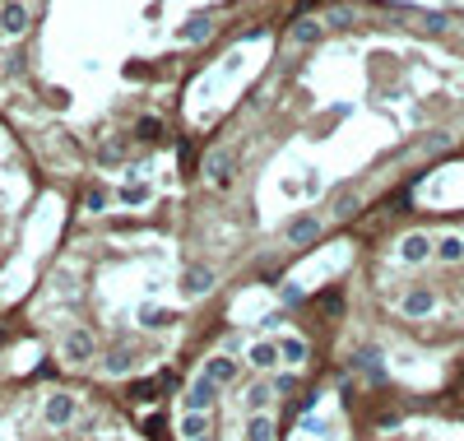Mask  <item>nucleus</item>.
I'll list each match as a JSON object with an SVG mask.
<instances>
[{
    "label": "nucleus",
    "instance_id": "1",
    "mask_svg": "<svg viewBox=\"0 0 464 441\" xmlns=\"http://www.w3.org/2000/svg\"><path fill=\"white\" fill-rule=\"evenodd\" d=\"M42 418L51 427H70L79 418V399L70 395V390H56V395H46V404H42Z\"/></svg>",
    "mask_w": 464,
    "mask_h": 441
},
{
    "label": "nucleus",
    "instance_id": "2",
    "mask_svg": "<svg viewBox=\"0 0 464 441\" xmlns=\"http://www.w3.org/2000/svg\"><path fill=\"white\" fill-rule=\"evenodd\" d=\"M200 172H204V182L214 186V191H228V186H232V149H214V153H204Z\"/></svg>",
    "mask_w": 464,
    "mask_h": 441
},
{
    "label": "nucleus",
    "instance_id": "3",
    "mask_svg": "<svg viewBox=\"0 0 464 441\" xmlns=\"http://www.w3.org/2000/svg\"><path fill=\"white\" fill-rule=\"evenodd\" d=\"M214 404H218V386L200 372L186 386V413H214Z\"/></svg>",
    "mask_w": 464,
    "mask_h": 441
},
{
    "label": "nucleus",
    "instance_id": "4",
    "mask_svg": "<svg viewBox=\"0 0 464 441\" xmlns=\"http://www.w3.org/2000/svg\"><path fill=\"white\" fill-rule=\"evenodd\" d=\"M28 33V0H0V37Z\"/></svg>",
    "mask_w": 464,
    "mask_h": 441
},
{
    "label": "nucleus",
    "instance_id": "5",
    "mask_svg": "<svg viewBox=\"0 0 464 441\" xmlns=\"http://www.w3.org/2000/svg\"><path fill=\"white\" fill-rule=\"evenodd\" d=\"M65 363H75V367H84V363H93V353H98V344H93V335L89 330H70L65 335Z\"/></svg>",
    "mask_w": 464,
    "mask_h": 441
},
{
    "label": "nucleus",
    "instance_id": "6",
    "mask_svg": "<svg viewBox=\"0 0 464 441\" xmlns=\"http://www.w3.org/2000/svg\"><path fill=\"white\" fill-rule=\"evenodd\" d=\"M427 256H432V237H427V232H409V237L400 242V260L404 265H422Z\"/></svg>",
    "mask_w": 464,
    "mask_h": 441
},
{
    "label": "nucleus",
    "instance_id": "7",
    "mask_svg": "<svg viewBox=\"0 0 464 441\" xmlns=\"http://www.w3.org/2000/svg\"><path fill=\"white\" fill-rule=\"evenodd\" d=\"M204 377L214 381V386H228V381H237V377H242V367H237V358L218 353V358H209V363H204Z\"/></svg>",
    "mask_w": 464,
    "mask_h": 441
},
{
    "label": "nucleus",
    "instance_id": "8",
    "mask_svg": "<svg viewBox=\"0 0 464 441\" xmlns=\"http://www.w3.org/2000/svg\"><path fill=\"white\" fill-rule=\"evenodd\" d=\"M177 432H181L186 441L209 437V432H214V418H209V413H181V418H177Z\"/></svg>",
    "mask_w": 464,
    "mask_h": 441
},
{
    "label": "nucleus",
    "instance_id": "9",
    "mask_svg": "<svg viewBox=\"0 0 464 441\" xmlns=\"http://www.w3.org/2000/svg\"><path fill=\"white\" fill-rule=\"evenodd\" d=\"M247 363H251V372H269V367H278L283 358H278V344H251Z\"/></svg>",
    "mask_w": 464,
    "mask_h": 441
},
{
    "label": "nucleus",
    "instance_id": "10",
    "mask_svg": "<svg viewBox=\"0 0 464 441\" xmlns=\"http://www.w3.org/2000/svg\"><path fill=\"white\" fill-rule=\"evenodd\" d=\"M432 256L446 260V265H460V260H464V237H455V232L436 237V242H432Z\"/></svg>",
    "mask_w": 464,
    "mask_h": 441
},
{
    "label": "nucleus",
    "instance_id": "11",
    "mask_svg": "<svg viewBox=\"0 0 464 441\" xmlns=\"http://www.w3.org/2000/svg\"><path fill=\"white\" fill-rule=\"evenodd\" d=\"M278 437V423L269 413H247V441H274Z\"/></svg>",
    "mask_w": 464,
    "mask_h": 441
},
{
    "label": "nucleus",
    "instance_id": "12",
    "mask_svg": "<svg viewBox=\"0 0 464 441\" xmlns=\"http://www.w3.org/2000/svg\"><path fill=\"white\" fill-rule=\"evenodd\" d=\"M288 37H293V42H302V46H307V42H321V37H325V24H321V19H297L293 28H288Z\"/></svg>",
    "mask_w": 464,
    "mask_h": 441
},
{
    "label": "nucleus",
    "instance_id": "13",
    "mask_svg": "<svg viewBox=\"0 0 464 441\" xmlns=\"http://www.w3.org/2000/svg\"><path fill=\"white\" fill-rule=\"evenodd\" d=\"M316 232H321V218H297V223H288V246L316 242Z\"/></svg>",
    "mask_w": 464,
    "mask_h": 441
},
{
    "label": "nucleus",
    "instance_id": "14",
    "mask_svg": "<svg viewBox=\"0 0 464 441\" xmlns=\"http://www.w3.org/2000/svg\"><path fill=\"white\" fill-rule=\"evenodd\" d=\"M130 367H135V353H130V349H111V353H102V372H107V377H125Z\"/></svg>",
    "mask_w": 464,
    "mask_h": 441
},
{
    "label": "nucleus",
    "instance_id": "15",
    "mask_svg": "<svg viewBox=\"0 0 464 441\" xmlns=\"http://www.w3.org/2000/svg\"><path fill=\"white\" fill-rule=\"evenodd\" d=\"M432 306H436V297L427 288H418V293H409V297H404V316H432Z\"/></svg>",
    "mask_w": 464,
    "mask_h": 441
},
{
    "label": "nucleus",
    "instance_id": "16",
    "mask_svg": "<svg viewBox=\"0 0 464 441\" xmlns=\"http://www.w3.org/2000/svg\"><path fill=\"white\" fill-rule=\"evenodd\" d=\"M278 358H283L288 367H302V363H307V339H297V335L278 339Z\"/></svg>",
    "mask_w": 464,
    "mask_h": 441
},
{
    "label": "nucleus",
    "instance_id": "17",
    "mask_svg": "<svg viewBox=\"0 0 464 441\" xmlns=\"http://www.w3.org/2000/svg\"><path fill=\"white\" fill-rule=\"evenodd\" d=\"M214 284V270H204V265H195V270H186V279H181V293H190V297H200L204 288Z\"/></svg>",
    "mask_w": 464,
    "mask_h": 441
},
{
    "label": "nucleus",
    "instance_id": "18",
    "mask_svg": "<svg viewBox=\"0 0 464 441\" xmlns=\"http://www.w3.org/2000/svg\"><path fill=\"white\" fill-rule=\"evenodd\" d=\"M274 399V386L269 381H256V386H247V413H265V404Z\"/></svg>",
    "mask_w": 464,
    "mask_h": 441
},
{
    "label": "nucleus",
    "instance_id": "19",
    "mask_svg": "<svg viewBox=\"0 0 464 441\" xmlns=\"http://www.w3.org/2000/svg\"><path fill=\"white\" fill-rule=\"evenodd\" d=\"M209 33H214V24H209V19H186V24H181V33H177V37H181V42H190V46H195V42H204V37H209Z\"/></svg>",
    "mask_w": 464,
    "mask_h": 441
},
{
    "label": "nucleus",
    "instance_id": "20",
    "mask_svg": "<svg viewBox=\"0 0 464 441\" xmlns=\"http://www.w3.org/2000/svg\"><path fill=\"white\" fill-rule=\"evenodd\" d=\"M321 24H325V28H353V24H357V15L348 10V5H330Z\"/></svg>",
    "mask_w": 464,
    "mask_h": 441
},
{
    "label": "nucleus",
    "instance_id": "21",
    "mask_svg": "<svg viewBox=\"0 0 464 441\" xmlns=\"http://www.w3.org/2000/svg\"><path fill=\"white\" fill-rule=\"evenodd\" d=\"M98 158H102V168H116V163H125V149L121 144H107V149H98Z\"/></svg>",
    "mask_w": 464,
    "mask_h": 441
},
{
    "label": "nucleus",
    "instance_id": "22",
    "mask_svg": "<svg viewBox=\"0 0 464 441\" xmlns=\"http://www.w3.org/2000/svg\"><path fill=\"white\" fill-rule=\"evenodd\" d=\"M121 200L125 205H144V200H149V186H121Z\"/></svg>",
    "mask_w": 464,
    "mask_h": 441
},
{
    "label": "nucleus",
    "instance_id": "23",
    "mask_svg": "<svg viewBox=\"0 0 464 441\" xmlns=\"http://www.w3.org/2000/svg\"><path fill=\"white\" fill-rule=\"evenodd\" d=\"M293 390H297V377H293V372L274 377V395H293Z\"/></svg>",
    "mask_w": 464,
    "mask_h": 441
},
{
    "label": "nucleus",
    "instance_id": "24",
    "mask_svg": "<svg viewBox=\"0 0 464 441\" xmlns=\"http://www.w3.org/2000/svg\"><path fill=\"white\" fill-rule=\"evenodd\" d=\"M278 297H283L288 306H302V297H307V293L297 288V284H283V293H278Z\"/></svg>",
    "mask_w": 464,
    "mask_h": 441
},
{
    "label": "nucleus",
    "instance_id": "25",
    "mask_svg": "<svg viewBox=\"0 0 464 441\" xmlns=\"http://www.w3.org/2000/svg\"><path fill=\"white\" fill-rule=\"evenodd\" d=\"M353 209H357V196H353V191L334 200V214H339V218H343V214H353Z\"/></svg>",
    "mask_w": 464,
    "mask_h": 441
},
{
    "label": "nucleus",
    "instance_id": "26",
    "mask_svg": "<svg viewBox=\"0 0 464 441\" xmlns=\"http://www.w3.org/2000/svg\"><path fill=\"white\" fill-rule=\"evenodd\" d=\"M154 390H158L154 381H135V386H130V395L135 399H154Z\"/></svg>",
    "mask_w": 464,
    "mask_h": 441
},
{
    "label": "nucleus",
    "instance_id": "27",
    "mask_svg": "<svg viewBox=\"0 0 464 441\" xmlns=\"http://www.w3.org/2000/svg\"><path fill=\"white\" fill-rule=\"evenodd\" d=\"M84 205H89V209H102V205H107V191H102V186H93V191H89V200H84Z\"/></svg>",
    "mask_w": 464,
    "mask_h": 441
},
{
    "label": "nucleus",
    "instance_id": "28",
    "mask_svg": "<svg viewBox=\"0 0 464 441\" xmlns=\"http://www.w3.org/2000/svg\"><path fill=\"white\" fill-rule=\"evenodd\" d=\"M195 441H214V432H209V437H195Z\"/></svg>",
    "mask_w": 464,
    "mask_h": 441
}]
</instances>
